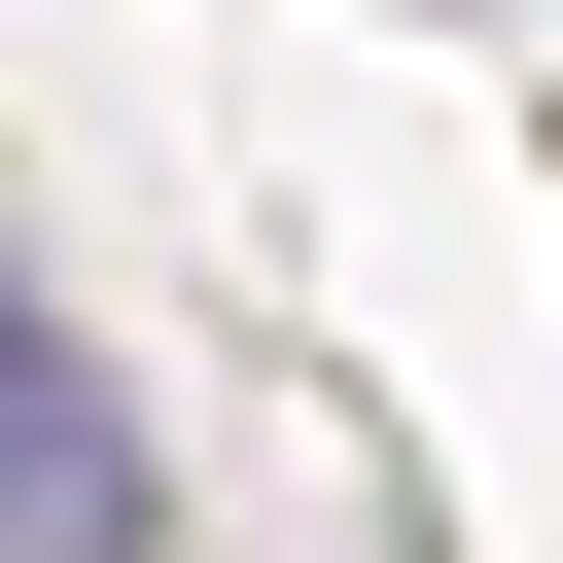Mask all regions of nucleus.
I'll use <instances>...</instances> for the list:
<instances>
[{
    "mask_svg": "<svg viewBox=\"0 0 563 563\" xmlns=\"http://www.w3.org/2000/svg\"><path fill=\"white\" fill-rule=\"evenodd\" d=\"M0 563H141V387L0 282Z\"/></svg>",
    "mask_w": 563,
    "mask_h": 563,
    "instance_id": "1",
    "label": "nucleus"
}]
</instances>
